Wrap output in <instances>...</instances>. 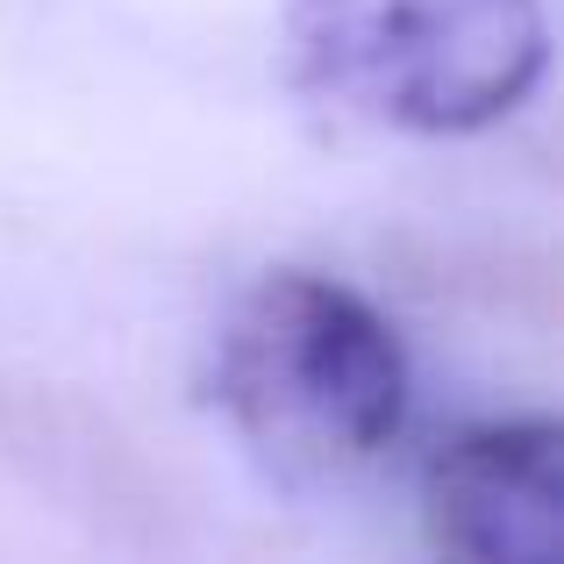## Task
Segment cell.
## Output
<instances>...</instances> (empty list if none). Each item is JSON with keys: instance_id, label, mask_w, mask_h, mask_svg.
Returning <instances> with one entry per match:
<instances>
[{"instance_id": "cell-1", "label": "cell", "mask_w": 564, "mask_h": 564, "mask_svg": "<svg viewBox=\"0 0 564 564\" xmlns=\"http://www.w3.org/2000/svg\"><path fill=\"white\" fill-rule=\"evenodd\" d=\"M207 408L279 486H350L400 443L408 350L358 286L272 264L207 344Z\"/></svg>"}, {"instance_id": "cell-2", "label": "cell", "mask_w": 564, "mask_h": 564, "mask_svg": "<svg viewBox=\"0 0 564 564\" xmlns=\"http://www.w3.org/2000/svg\"><path fill=\"white\" fill-rule=\"evenodd\" d=\"M293 86L400 137H479L551 72L543 0H279Z\"/></svg>"}, {"instance_id": "cell-3", "label": "cell", "mask_w": 564, "mask_h": 564, "mask_svg": "<svg viewBox=\"0 0 564 564\" xmlns=\"http://www.w3.org/2000/svg\"><path fill=\"white\" fill-rule=\"evenodd\" d=\"M422 529L465 564H551L564 551V429L514 414L436 443L422 465Z\"/></svg>"}]
</instances>
